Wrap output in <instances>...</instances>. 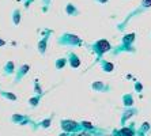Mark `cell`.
Listing matches in <instances>:
<instances>
[{"instance_id":"cell-1","label":"cell","mask_w":151,"mask_h":136,"mask_svg":"<svg viewBox=\"0 0 151 136\" xmlns=\"http://www.w3.org/2000/svg\"><path fill=\"white\" fill-rule=\"evenodd\" d=\"M95 49H98V52L99 53H104L105 50H108L109 49V44L106 41H99L97 45H95Z\"/></svg>"},{"instance_id":"cell-2","label":"cell","mask_w":151,"mask_h":136,"mask_svg":"<svg viewBox=\"0 0 151 136\" xmlns=\"http://www.w3.org/2000/svg\"><path fill=\"white\" fill-rule=\"evenodd\" d=\"M71 64H72V65H74L75 68H76V67L79 65V60H78L76 57L74 56V55H72V56H71Z\"/></svg>"},{"instance_id":"cell-3","label":"cell","mask_w":151,"mask_h":136,"mask_svg":"<svg viewBox=\"0 0 151 136\" xmlns=\"http://www.w3.org/2000/svg\"><path fill=\"white\" fill-rule=\"evenodd\" d=\"M64 63H65V60H59L57 61V68H61L64 65Z\"/></svg>"},{"instance_id":"cell-4","label":"cell","mask_w":151,"mask_h":136,"mask_svg":"<svg viewBox=\"0 0 151 136\" xmlns=\"http://www.w3.org/2000/svg\"><path fill=\"white\" fill-rule=\"evenodd\" d=\"M14 21H15V24H18V23H19V14H15V17H14Z\"/></svg>"},{"instance_id":"cell-5","label":"cell","mask_w":151,"mask_h":136,"mask_svg":"<svg viewBox=\"0 0 151 136\" xmlns=\"http://www.w3.org/2000/svg\"><path fill=\"white\" fill-rule=\"evenodd\" d=\"M144 6H151V0H144Z\"/></svg>"},{"instance_id":"cell-6","label":"cell","mask_w":151,"mask_h":136,"mask_svg":"<svg viewBox=\"0 0 151 136\" xmlns=\"http://www.w3.org/2000/svg\"><path fill=\"white\" fill-rule=\"evenodd\" d=\"M44 1H45V3H49V0H44Z\"/></svg>"},{"instance_id":"cell-7","label":"cell","mask_w":151,"mask_h":136,"mask_svg":"<svg viewBox=\"0 0 151 136\" xmlns=\"http://www.w3.org/2000/svg\"><path fill=\"white\" fill-rule=\"evenodd\" d=\"M99 1H101V3H104V1H106V0H99Z\"/></svg>"}]
</instances>
